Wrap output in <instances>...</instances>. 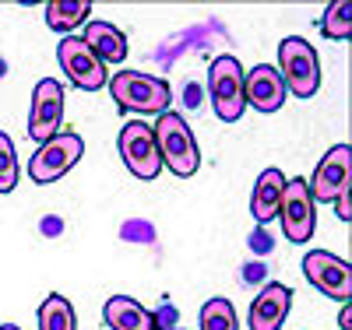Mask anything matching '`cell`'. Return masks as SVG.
Segmentation results:
<instances>
[{"mask_svg":"<svg viewBox=\"0 0 352 330\" xmlns=\"http://www.w3.org/2000/svg\"><path fill=\"white\" fill-rule=\"evenodd\" d=\"M208 99L222 123H236L247 109L243 99V67L232 53H222L208 67Z\"/></svg>","mask_w":352,"mask_h":330,"instance_id":"obj_4","label":"cell"},{"mask_svg":"<svg viewBox=\"0 0 352 330\" xmlns=\"http://www.w3.org/2000/svg\"><path fill=\"white\" fill-rule=\"evenodd\" d=\"M201 330H240V316H236V306L229 298L215 295L201 306Z\"/></svg>","mask_w":352,"mask_h":330,"instance_id":"obj_20","label":"cell"},{"mask_svg":"<svg viewBox=\"0 0 352 330\" xmlns=\"http://www.w3.org/2000/svg\"><path fill=\"white\" fill-rule=\"evenodd\" d=\"M18 187V152L14 141L0 130V193H11Z\"/></svg>","mask_w":352,"mask_h":330,"instance_id":"obj_21","label":"cell"},{"mask_svg":"<svg viewBox=\"0 0 352 330\" xmlns=\"http://www.w3.org/2000/svg\"><path fill=\"white\" fill-rule=\"evenodd\" d=\"M0 330H21L18 323H0Z\"/></svg>","mask_w":352,"mask_h":330,"instance_id":"obj_24","label":"cell"},{"mask_svg":"<svg viewBox=\"0 0 352 330\" xmlns=\"http://www.w3.org/2000/svg\"><path fill=\"white\" fill-rule=\"evenodd\" d=\"M349 190H352V187H349ZM349 190H342V193L335 197V215H338L345 225L352 222V200H349Z\"/></svg>","mask_w":352,"mask_h":330,"instance_id":"obj_22","label":"cell"},{"mask_svg":"<svg viewBox=\"0 0 352 330\" xmlns=\"http://www.w3.org/2000/svg\"><path fill=\"white\" fill-rule=\"evenodd\" d=\"M56 60H60L64 78L74 88H81V92H99V88H106V81H109L106 64L85 46L81 36H64L60 43H56Z\"/></svg>","mask_w":352,"mask_h":330,"instance_id":"obj_6","label":"cell"},{"mask_svg":"<svg viewBox=\"0 0 352 330\" xmlns=\"http://www.w3.org/2000/svg\"><path fill=\"white\" fill-rule=\"evenodd\" d=\"M152 134H155V148H159V158L162 165L180 176V179H190L197 169H201V152H197V141L187 127V119L180 113H162L155 116L152 123Z\"/></svg>","mask_w":352,"mask_h":330,"instance_id":"obj_2","label":"cell"},{"mask_svg":"<svg viewBox=\"0 0 352 330\" xmlns=\"http://www.w3.org/2000/svg\"><path fill=\"white\" fill-rule=\"evenodd\" d=\"M289 309H292V288L268 281L254 295L247 323H250V330H282V323L289 320Z\"/></svg>","mask_w":352,"mask_h":330,"instance_id":"obj_13","label":"cell"},{"mask_svg":"<svg viewBox=\"0 0 352 330\" xmlns=\"http://www.w3.org/2000/svg\"><path fill=\"white\" fill-rule=\"evenodd\" d=\"M39 330H78L74 306L64 295H46L39 303Z\"/></svg>","mask_w":352,"mask_h":330,"instance_id":"obj_18","label":"cell"},{"mask_svg":"<svg viewBox=\"0 0 352 330\" xmlns=\"http://www.w3.org/2000/svg\"><path fill=\"white\" fill-rule=\"evenodd\" d=\"M282 190H285V176H282V169H264V172L257 176L254 193H250V215H254V222H257L261 228L278 215Z\"/></svg>","mask_w":352,"mask_h":330,"instance_id":"obj_16","label":"cell"},{"mask_svg":"<svg viewBox=\"0 0 352 330\" xmlns=\"http://www.w3.org/2000/svg\"><path fill=\"white\" fill-rule=\"evenodd\" d=\"M303 274L307 281L324 292L328 298H335V303H352V263L328 253V250H314L303 257Z\"/></svg>","mask_w":352,"mask_h":330,"instance_id":"obj_10","label":"cell"},{"mask_svg":"<svg viewBox=\"0 0 352 330\" xmlns=\"http://www.w3.org/2000/svg\"><path fill=\"white\" fill-rule=\"evenodd\" d=\"M85 155V141L74 134V130H60L56 137H50L46 144L36 148V155L28 158V176L32 183L46 187V183H56L60 176H67Z\"/></svg>","mask_w":352,"mask_h":330,"instance_id":"obj_5","label":"cell"},{"mask_svg":"<svg viewBox=\"0 0 352 330\" xmlns=\"http://www.w3.org/2000/svg\"><path fill=\"white\" fill-rule=\"evenodd\" d=\"M173 330H180V327H173Z\"/></svg>","mask_w":352,"mask_h":330,"instance_id":"obj_25","label":"cell"},{"mask_svg":"<svg viewBox=\"0 0 352 330\" xmlns=\"http://www.w3.org/2000/svg\"><path fill=\"white\" fill-rule=\"evenodd\" d=\"M282 222V232L289 243H310L314 239V228H317V215H314V200L307 193V179L303 176H292L285 179V190H282V204H278V215Z\"/></svg>","mask_w":352,"mask_h":330,"instance_id":"obj_8","label":"cell"},{"mask_svg":"<svg viewBox=\"0 0 352 330\" xmlns=\"http://www.w3.org/2000/svg\"><path fill=\"white\" fill-rule=\"evenodd\" d=\"M285 81V92L296 99H314L320 88V60L317 49L303 39V36H285L278 43V67H275Z\"/></svg>","mask_w":352,"mask_h":330,"instance_id":"obj_3","label":"cell"},{"mask_svg":"<svg viewBox=\"0 0 352 330\" xmlns=\"http://www.w3.org/2000/svg\"><path fill=\"white\" fill-rule=\"evenodd\" d=\"M116 148H120V158L131 169V176L155 179L162 172V158H159L155 134L148 127V119H127L120 127V137H116Z\"/></svg>","mask_w":352,"mask_h":330,"instance_id":"obj_7","label":"cell"},{"mask_svg":"<svg viewBox=\"0 0 352 330\" xmlns=\"http://www.w3.org/2000/svg\"><path fill=\"white\" fill-rule=\"evenodd\" d=\"M88 14H92V4L88 0H50L46 4V25L53 28V32L64 36H74V28L88 21Z\"/></svg>","mask_w":352,"mask_h":330,"instance_id":"obj_17","label":"cell"},{"mask_svg":"<svg viewBox=\"0 0 352 330\" xmlns=\"http://www.w3.org/2000/svg\"><path fill=\"white\" fill-rule=\"evenodd\" d=\"M243 99L257 113H278L285 106L289 92H285L282 74L272 64H257V67L243 71Z\"/></svg>","mask_w":352,"mask_h":330,"instance_id":"obj_12","label":"cell"},{"mask_svg":"<svg viewBox=\"0 0 352 330\" xmlns=\"http://www.w3.org/2000/svg\"><path fill=\"white\" fill-rule=\"evenodd\" d=\"M28 137L36 144H46L64 130V84L56 78H43L32 92V109H28Z\"/></svg>","mask_w":352,"mask_h":330,"instance_id":"obj_9","label":"cell"},{"mask_svg":"<svg viewBox=\"0 0 352 330\" xmlns=\"http://www.w3.org/2000/svg\"><path fill=\"white\" fill-rule=\"evenodd\" d=\"M85 46L92 49L102 64H124L131 46H127V36L116 28L113 21H88L85 25Z\"/></svg>","mask_w":352,"mask_h":330,"instance_id":"obj_15","label":"cell"},{"mask_svg":"<svg viewBox=\"0 0 352 330\" xmlns=\"http://www.w3.org/2000/svg\"><path fill=\"white\" fill-rule=\"evenodd\" d=\"M338 327H342V330H352V303L342 306V313H338Z\"/></svg>","mask_w":352,"mask_h":330,"instance_id":"obj_23","label":"cell"},{"mask_svg":"<svg viewBox=\"0 0 352 330\" xmlns=\"http://www.w3.org/2000/svg\"><path fill=\"white\" fill-rule=\"evenodd\" d=\"M352 187V148L335 144L331 152L317 162L314 176L307 179V193L314 204H335L342 190Z\"/></svg>","mask_w":352,"mask_h":330,"instance_id":"obj_11","label":"cell"},{"mask_svg":"<svg viewBox=\"0 0 352 330\" xmlns=\"http://www.w3.org/2000/svg\"><path fill=\"white\" fill-rule=\"evenodd\" d=\"M320 36L335 39V43H345L352 36V0H335V4H328V11L320 14Z\"/></svg>","mask_w":352,"mask_h":330,"instance_id":"obj_19","label":"cell"},{"mask_svg":"<svg viewBox=\"0 0 352 330\" xmlns=\"http://www.w3.org/2000/svg\"><path fill=\"white\" fill-rule=\"evenodd\" d=\"M102 320L109 330H159L155 313L144 309L131 295H109L102 306Z\"/></svg>","mask_w":352,"mask_h":330,"instance_id":"obj_14","label":"cell"},{"mask_svg":"<svg viewBox=\"0 0 352 330\" xmlns=\"http://www.w3.org/2000/svg\"><path fill=\"white\" fill-rule=\"evenodd\" d=\"M106 88H109L116 109H124V113L162 116V113H169V102H173L169 84L144 71H116V74H109Z\"/></svg>","mask_w":352,"mask_h":330,"instance_id":"obj_1","label":"cell"}]
</instances>
